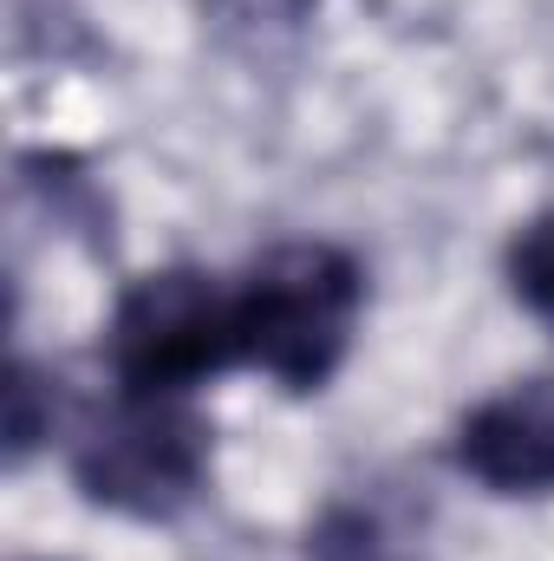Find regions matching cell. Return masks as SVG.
Returning a JSON list of instances; mask_svg holds the SVG:
<instances>
[{
	"mask_svg": "<svg viewBox=\"0 0 554 561\" xmlns=\"http://www.w3.org/2000/svg\"><path fill=\"white\" fill-rule=\"evenodd\" d=\"M216 431L196 399H150L112 386L105 405H85L66 444V477L92 510L131 523H176L209 490Z\"/></svg>",
	"mask_w": 554,
	"mask_h": 561,
	"instance_id": "7a4b0ae2",
	"label": "cell"
},
{
	"mask_svg": "<svg viewBox=\"0 0 554 561\" xmlns=\"http://www.w3.org/2000/svg\"><path fill=\"white\" fill-rule=\"evenodd\" d=\"M450 463L489 496H554V379H516L470 405Z\"/></svg>",
	"mask_w": 554,
	"mask_h": 561,
	"instance_id": "277c9868",
	"label": "cell"
},
{
	"mask_svg": "<svg viewBox=\"0 0 554 561\" xmlns=\"http://www.w3.org/2000/svg\"><path fill=\"white\" fill-rule=\"evenodd\" d=\"M105 366L112 386L150 399H196L203 386L242 373L235 280L189 262L125 280L105 320Z\"/></svg>",
	"mask_w": 554,
	"mask_h": 561,
	"instance_id": "3957f363",
	"label": "cell"
},
{
	"mask_svg": "<svg viewBox=\"0 0 554 561\" xmlns=\"http://www.w3.org/2000/svg\"><path fill=\"white\" fill-rule=\"evenodd\" d=\"M366 313V268L353 249L300 236L275 242L235 275L242 373H262L287 399H313L339 379Z\"/></svg>",
	"mask_w": 554,
	"mask_h": 561,
	"instance_id": "6da1fadb",
	"label": "cell"
},
{
	"mask_svg": "<svg viewBox=\"0 0 554 561\" xmlns=\"http://www.w3.org/2000/svg\"><path fill=\"white\" fill-rule=\"evenodd\" d=\"M307 561H399V542L379 510L366 503H326L307 529Z\"/></svg>",
	"mask_w": 554,
	"mask_h": 561,
	"instance_id": "8992f818",
	"label": "cell"
},
{
	"mask_svg": "<svg viewBox=\"0 0 554 561\" xmlns=\"http://www.w3.org/2000/svg\"><path fill=\"white\" fill-rule=\"evenodd\" d=\"M59 424V392L39 379L33 359H13L7 366V463H26Z\"/></svg>",
	"mask_w": 554,
	"mask_h": 561,
	"instance_id": "52a82bcc",
	"label": "cell"
},
{
	"mask_svg": "<svg viewBox=\"0 0 554 561\" xmlns=\"http://www.w3.org/2000/svg\"><path fill=\"white\" fill-rule=\"evenodd\" d=\"M320 0H203V13L222 26V33H249V39H275L293 33Z\"/></svg>",
	"mask_w": 554,
	"mask_h": 561,
	"instance_id": "ba28073f",
	"label": "cell"
},
{
	"mask_svg": "<svg viewBox=\"0 0 554 561\" xmlns=\"http://www.w3.org/2000/svg\"><path fill=\"white\" fill-rule=\"evenodd\" d=\"M503 280H509V294H516L522 313H535L542 327H554V203L535 209V216L509 236V249H503Z\"/></svg>",
	"mask_w": 554,
	"mask_h": 561,
	"instance_id": "5b68a950",
	"label": "cell"
}]
</instances>
